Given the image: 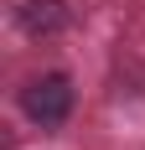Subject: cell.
<instances>
[{"label":"cell","mask_w":145,"mask_h":150,"mask_svg":"<svg viewBox=\"0 0 145 150\" xmlns=\"http://www.w3.org/2000/svg\"><path fill=\"white\" fill-rule=\"evenodd\" d=\"M21 109H26V119L42 124V129L68 124V114H72V83H68V73H42V78H31L26 88H21Z\"/></svg>","instance_id":"6da1fadb"},{"label":"cell","mask_w":145,"mask_h":150,"mask_svg":"<svg viewBox=\"0 0 145 150\" xmlns=\"http://www.w3.org/2000/svg\"><path fill=\"white\" fill-rule=\"evenodd\" d=\"M62 0H26V26L31 31H52L62 21V11H57Z\"/></svg>","instance_id":"7a4b0ae2"}]
</instances>
